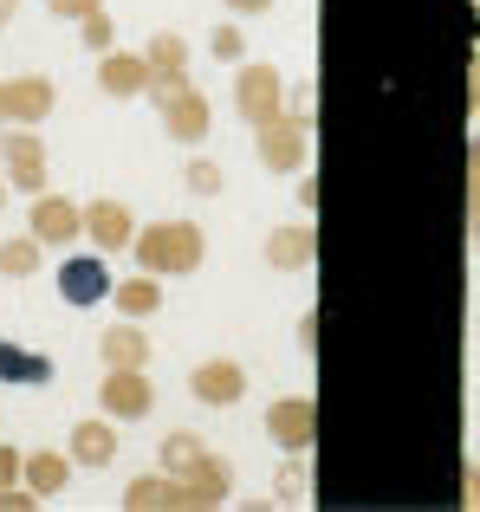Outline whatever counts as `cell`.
<instances>
[{
  "mask_svg": "<svg viewBox=\"0 0 480 512\" xmlns=\"http://www.w3.org/2000/svg\"><path fill=\"white\" fill-rule=\"evenodd\" d=\"M150 98L163 111V130L176 143H202L208 137V104L202 91L182 78V39H150Z\"/></svg>",
  "mask_w": 480,
  "mask_h": 512,
  "instance_id": "obj_1",
  "label": "cell"
},
{
  "mask_svg": "<svg viewBox=\"0 0 480 512\" xmlns=\"http://www.w3.org/2000/svg\"><path fill=\"white\" fill-rule=\"evenodd\" d=\"M163 467L176 480L169 487H130V506H150V500H176V506H215L228 493V461L202 454L189 435H169L163 441Z\"/></svg>",
  "mask_w": 480,
  "mask_h": 512,
  "instance_id": "obj_2",
  "label": "cell"
},
{
  "mask_svg": "<svg viewBox=\"0 0 480 512\" xmlns=\"http://www.w3.org/2000/svg\"><path fill=\"white\" fill-rule=\"evenodd\" d=\"M137 266L143 273H195L202 266V227L195 221H156L137 234Z\"/></svg>",
  "mask_w": 480,
  "mask_h": 512,
  "instance_id": "obj_3",
  "label": "cell"
},
{
  "mask_svg": "<svg viewBox=\"0 0 480 512\" xmlns=\"http://www.w3.org/2000/svg\"><path fill=\"white\" fill-rule=\"evenodd\" d=\"M253 130H260V163L273 175L305 163V117L299 111H273L266 124H253Z\"/></svg>",
  "mask_w": 480,
  "mask_h": 512,
  "instance_id": "obj_4",
  "label": "cell"
},
{
  "mask_svg": "<svg viewBox=\"0 0 480 512\" xmlns=\"http://www.w3.org/2000/svg\"><path fill=\"white\" fill-rule=\"evenodd\" d=\"M0 163H7L20 195H46V150H39L33 130H7V137H0Z\"/></svg>",
  "mask_w": 480,
  "mask_h": 512,
  "instance_id": "obj_5",
  "label": "cell"
},
{
  "mask_svg": "<svg viewBox=\"0 0 480 512\" xmlns=\"http://www.w3.org/2000/svg\"><path fill=\"white\" fill-rule=\"evenodd\" d=\"M98 402H104L111 422H137V415H150L156 389H150V376H143V370H111L98 383Z\"/></svg>",
  "mask_w": 480,
  "mask_h": 512,
  "instance_id": "obj_6",
  "label": "cell"
},
{
  "mask_svg": "<svg viewBox=\"0 0 480 512\" xmlns=\"http://www.w3.org/2000/svg\"><path fill=\"white\" fill-rule=\"evenodd\" d=\"M279 98H286V85H279L273 65H240V78H234V104L247 111V124H266V117L279 111Z\"/></svg>",
  "mask_w": 480,
  "mask_h": 512,
  "instance_id": "obj_7",
  "label": "cell"
},
{
  "mask_svg": "<svg viewBox=\"0 0 480 512\" xmlns=\"http://www.w3.org/2000/svg\"><path fill=\"white\" fill-rule=\"evenodd\" d=\"M59 299L65 305H98V299H111V273H104L98 253H72V260L59 266Z\"/></svg>",
  "mask_w": 480,
  "mask_h": 512,
  "instance_id": "obj_8",
  "label": "cell"
},
{
  "mask_svg": "<svg viewBox=\"0 0 480 512\" xmlns=\"http://www.w3.org/2000/svg\"><path fill=\"white\" fill-rule=\"evenodd\" d=\"M52 111V78H0V124H39Z\"/></svg>",
  "mask_w": 480,
  "mask_h": 512,
  "instance_id": "obj_9",
  "label": "cell"
},
{
  "mask_svg": "<svg viewBox=\"0 0 480 512\" xmlns=\"http://www.w3.org/2000/svg\"><path fill=\"white\" fill-rule=\"evenodd\" d=\"M78 227H85V208H72L65 195H39L33 201V240L39 247H65Z\"/></svg>",
  "mask_w": 480,
  "mask_h": 512,
  "instance_id": "obj_10",
  "label": "cell"
},
{
  "mask_svg": "<svg viewBox=\"0 0 480 512\" xmlns=\"http://www.w3.org/2000/svg\"><path fill=\"white\" fill-rule=\"evenodd\" d=\"M240 389H247V370H240L234 357H215L195 370V396L208 402V409H228V402H240Z\"/></svg>",
  "mask_w": 480,
  "mask_h": 512,
  "instance_id": "obj_11",
  "label": "cell"
},
{
  "mask_svg": "<svg viewBox=\"0 0 480 512\" xmlns=\"http://www.w3.org/2000/svg\"><path fill=\"white\" fill-rule=\"evenodd\" d=\"M98 85L111 91V98H130V91H150V52H104L98 65Z\"/></svg>",
  "mask_w": 480,
  "mask_h": 512,
  "instance_id": "obj_12",
  "label": "cell"
},
{
  "mask_svg": "<svg viewBox=\"0 0 480 512\" xmlns=\"http://www.w3.org/2000/svg\"><path fill=\"white\" fill-rule=\"evenodd\" d=\"M312 402L305 396H292V402H273V409H266V435L279 441V448H305V441H312Z\"/></svg>",
  "mask_w": 480,
  "mask_h": 512,
  "instance_id": "obj_13",
  "label": "cell"
},
{
  "mask_svg": "<svg viewBox=\"0 0 480 512\" xmlns=\"http://www.w3.org/2000/svg\"><path fill=\"white\" fill-rule=\"evenodd\" d=\"M85 234L98 240V253H117L130 240V208H117V201H91V208H85Z\"/></svg>",
  "mask_w": 480,
  "mask_h": 512,
  "instance_id": "obj_14",
  "label": "cell"
},
{
  "mask_svg": "<svg viewBox=\"0 0 480 512\" xmlns=\"http://www.w3.org/2000/svg\"><path fill=\"white\" fill-rule=\"evenodd\" d=\"M72 461L78 467H111L117 461V428L111 422H78L72 428Z\"/></svg>",
  "mask_w": 480,
  "mask_h": 512,
  "instance_id": "obj_15",
  "label": "cell"
},
{
  "mask_svg": "<svg viewBox=\"0 0 480 512\" xmlns=\"http://www.w3.org/2000/svg\"><path fill=\"white\" fill-rule=\"evenodd\" d=\"M0 383H52V357H39V350H20V344H0Z\"/></svg>",
  "mask_w": 480,
  "mask_h": 512,
  "instance_id": "obj_16",
  "label": "cell"
},
{
  "mask_svg": "<svg viewBox=\"0 0 480 512\" xmlns=\"http://www.w3.org/2000/svg\"><path fill=\"white\" fill-rule=\"evenodd\" d=\"M98 350H104V363H111V370H143L150 338H143V331H130V325H111V331L98 338Z\"/></svg>",
  "mask_w": 480,
  "mask_h": 512,
  "instance_id": "obj_17",
  "label": "cell"
},
{
  "mask_svg": "<svg viewBox=\"0 0 480 512\" xmlns=\"http://www.w3.org/2000/svg\"><path fill=\"white\" fill-rule=\"evenodd\" d=\"M20 474H26V487H33V500H52V493L65 487V474H72V461H65V454H26L20 461Z\"/></svg>",
  "mask_w": 480,
  "mask_h": 512,
  "instance_id": "obj_18",
  "label": "cell"
},
{
  "mask_svg": "<svg viewBox=\"0 0 480 512\" xmlns=\"http://www.w3.org/2000/svg\"><path fill=\"white\" fill-rule=\"evenodd\" d=\"M266 260L286 266V273L305 266V260H312V227H286V234H273V240H266Z\"/></svg>",
  "mask_w": 480,
  "mask_h": 512,
  "instance_id": "obj_19",
  "label": "cell"
},
{
  "mask_svg": "<svg viewBox=\"0 0 480 512\" xmlns=\"http://www.w3.org/2000/svg\"><path fill=\"white\" fill-rule=\"evenodd\" d=\"M156 299H163V292H156V273H143V279H124V292H117V305H124L130 318L156 312Z\"/></svg>",
  "mask_w": 480,
  "mask_h": 512,
  "instance_id": "obj_20",
  "label": "cell"
},
{
  "mask_svg": "<svg viewBox=\"0 0 480 512\" xmlns=\"http://www.w3.org/2000/svg\"><path fill=\"white\" fill-rule=\"evenodd\" d=\"M33 266H39V240H33V234H26V240H7V247H0V273H7V279H26Z\"/></svg>",
  "mask_w": 480,
  "mask_h": 512,
  "instance_id": "obj_21",
  "label": "cell"
},
{
  "mask_svg": "<svg viewBox=\"0 0 480 512\" xmlns=\"http://www.w3.org/2000/svg\"><path fill=\"white\" fill-rule=\"evenodd\" d=\"M468 227H474V247H480V137L468 143Z\"/></svg>",
  "mask_w": 480,
  "mask_h": 512,
  "instance_id": "obj_22",
  "label": "cell"
},
{
  "mask_svg": "<svg viewBox=\"0 0 480 512\" xmlns=\"http://www.w3.org/2000/svg\"><path fill=\"white\" fill-rule=\"evenodd\" d=\"M111 39H117L111 20H104V13H91V20H85V46H91V52H111Z\"/></svg>",
  "mask_w": 480,
  "mask_h": 512,
  "instance_id": "obj_23",
  "label": "cell"
},
{
  "mask_svg": "<svg viewBox=\"0 0 480 512\" xmlns=\"http://www.w3.org/2000/svg\"><path fill=\"white\" fill-rule=\"evenodd\" d=\"M52 13H59V20H91V13H98V0H46Z\"/></svg>",
  "mask_w": 480,
  "mask_h": 512,
  "instance_id": "obj_24",
  "label": "cell"
},
{
  "mask_svg": "<svg viewBox=\"0 0 480 512\" xmlns=\"http://www.w3.org/2000/svg\"><path fill=\"white\" fill-rule=\"evenodd\" d=\"M189 188H202V195H215V188H221L215 163H195V169H189Z\"/></svg>",
  "mask_w": 480,
  "mask_h": 512,
  "instance_id": "obj_25",
  "label": "cell"
},
{
  "mask_svg": "<svg viewBox=\"0 0 480 512\" xmlns=\"http://www.w3.org/2000/svg\"><path fill=\"white\" fill-rule=\"evenodd\" d=\"M215 59H240V33H234V26H221V33H215Z\"/></svg>",
  "mask_w": 480,
  "mask_h": 512,
  "instance_id": "obj_26",
  "label": "cell"
},
{
  "mask_svg": "<svg viewBox=\"0 0 480 512\" xmlns=\"http://www.w3.org/2000/svg\"><path fill=\"white\" fill-rule=\"evenodd\" d=\"M13 480H20V454L0 448V487H13Z\"/></svg>",
  "mask_w": 480,
  "mask_h": 512,
  "instance_id": "obj_27",
  "label": "cell"
},
{
  "mask_svg": "<svg viewBox=\"0 0 480 512\" xmlns=\"http://www.w3.org/2000/svg\"><path fill=\"white\" fill-rule=\"evenodd\" d=\"M228 7H240V13H260V7H273V0H228Z\"/></svg>",
  "mask_w": 480,
  "mask_h": 512,
  "instance_id": "obj_28",
  "label": "cell"
},
{
  "mask_svg": "<svg viewBox=\"0 0 480 512\" xmlns=\"http://www.w3.org/2000/svg\"><path fill=\"white\" fill-rule=\"evenodd\" d=\"M13 7H20V0H0V26H7V20H13Z\"/></svg>",
  "mask_w": 480,
  "mask_h": 512,
  "instance_id": "obj_29",
  "label": "cell"
},
{
  "mask_svg": "<svg viewBox=\"0 0 480 512\" xmlns=\"http://www.w3.org/2000/svg\"><path fill=\"white\" fill-rule=\"evenodd\" d=\"M0 201H7V188H0Z\"/></svg>",
  "mask_w": 480,
  "mask_h": 512,
  "instance_id": "obj_30",
  "label": "cell"
}]
</instances>
